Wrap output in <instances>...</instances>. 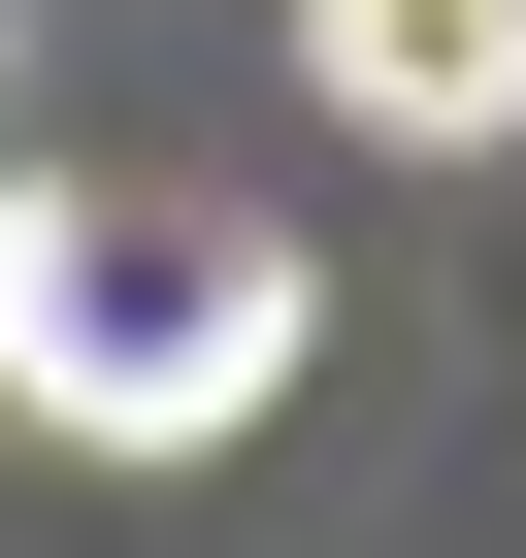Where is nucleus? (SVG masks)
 Returning <instances> with one entry per match:
<instances>
[{
  "label": "nucleus",
  "instance_id": "obj_2",
  "mask_svg": "<svg viewBox=\"0 0 526 558\" xmlns=\"http://www.w3.org/2000/svg\"><path fill=\"white\" fill-rule=\"evenodd\" d=\"M297 66H330L362 132L461 165V132H526V0H297Z\"/></svg>",
  "mask_w": 526,
  "mask_h": 558
},
{
  "label": "nucleus",
  "instance_id": "obj_1",
  "mask_svg": "<svg viewBox=\"0 0 526 558\" xmlns=\"http://www.w3.org/2000/svg\"><path fill=\"white\" fill-rule=\"evenodd\" d=\"M0 395L99 427V460H198L297 395V230H230V197H0Z\"/></svg>",
  "mask_w": 526,
  "mask_h": 558
}]
</instances>
